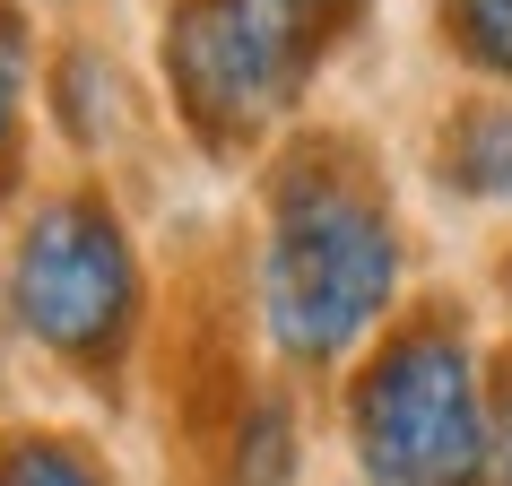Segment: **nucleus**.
Masks as SVG:
<instances>
[{
    "label": "nucleus",
    "instance_id": "1",
    "mask_svg": "<svg viewBox=\"0 0 512 486\" xmlns=\"http://www.w3.org/2000/svg\"><path fill=\"white\" fill-rule=\"evenodd\" d=\"M400 287V226L374 183L339 174L330 157H296L270 191V243H261V313L278 356L330 365L382 322Z\"/></svg>",
    "mask_w": 512,
    "mask_h": 486
},
{
    "label": "nucleus",
    "instance_id": "11",
    "mask_svg": "<svg viewBox=\"0 0 512 486\" xmlns=\"http://www.w3.org/2000/svg\"><path fill=\"white\" fill-rule=\"evenodd\" d=\"M495 478L512 486V382H504V400H495Z\"/></svg>",
    "mask_w": 512,
    "mask_h": 486
},
{
    "label": "nucleus",
    "instance_id": "9",
    "mask_svg": "<svg viewBox=\"0 0 512 486\" xmlns=\"http://www.w3.org/2000/svg\"><path fill=\"white\" fill-rule=\"evenodd\" d=\"M296 469V426H287V408H252V426H243V452H235V486H287Z\"/></svg>",
    "mask_w": 512,
    "mask_h": 486
},
{
    "label": "nucleus",
    "instance_id": "10",
    "mask_svg": "<svg viewBox=\"0 0 512 486\" xmlns=\"http://www.w3.org/2000/svg\"><path fill=\"white\" fill-rule=\"evenodd\" d=\"M9 157H18V79H9V53H0V191H9Z\"/></svg>",
    "mask_w": 512,
    "mask_h": 486
},
{
    "label": "nucleus",
    "instance_id": "14",
    "mask_svg": "<svg viewBox=\"0 0 512 486\" xmlns=\"http://www.w3.org/2000/svg\"><path fill=\"white\" fill-rule=\"evenodd\" d=\"M504 287H512V270H504Z\"/></svg>",
    "mask_w": 512,
    "mask_h": 486
},
{
    "label": "nucleus",
    "instance_id": "6",
    "mask_svg": "<svg viewBox=\"0 0 512 486\" xmlns=\"http://www.w3.org/2000/svg\"><path fill=\"white\" fill-rule=\"evenodd\" d=\"M0 486H113V478L70 434H18V443H0Z\"/></svg>",
    "mask_w": 512,
    "mask_h": 486
},
{
    "label": "nucleus",
    "instance_id": "3",
    "mask_svg": "<svg viewBox=\"0 0 512 486\" xmlns=\"http://www.w3.org/2000/svg\"><path fill=\"white\" fill-rule=\"evenodd\" d=\"M9 304L18 322L44 339L53 356L70 365H113L122 339L139 322V261H131V235L105 200H44L18 243V270H9Z\"/></svg>",
    "mask_w": 512,
    "mask_h": 486
},
{
    "label": "nucleus",
    "instance_id": "7",
    "mask_svg": "<svg viewBox=\"0 0 512 486\" xmlns=\"http://www.w3.org/2000/svg\"><path fill=\"white\" fill-rule=\"evenodd\" d=\"M443 35L486 79H512V0H443Z\"/></svg>",
    "mask_w": 512,
    "mask_h": 486
},
{
    "label": "nucleus",
    "instance_id": "2",
    "mask_svg": "<svg viewBox=\"0 0 512 486\" xmlns=\"http://www.w3.org/2000/svg\"><path fill=\"white\" fill-rule=\"evenodd\" d=\"M348 426L374 486H478L495 469V417L478 391V356L443 322L400 330L365 365Z\"/></svg>",
    "mask_w": 512,
    "mask_h": 486
},
{
    "label": "nucleus",
    "instance_id": "5",
    "mask_svg": "<svg viewBox=\"0 0 512 486\" xmlns=\"http://www.w3.org/2000/svg\"><path fill=\"white\" fill-rule=\"evenodd\" d=\"M443 183L469 200H512V105H460L443 122Z\"/></svg>",
    "mask_w": 512,
    "mask_h": 486
},
{
    "label": "nucleus",
    "instance_id": "8",
    "mask_svg": "<svg viewBox=\"0 0 512 486\" xmlns=\"http://www.w3.org/2000/svg\"><path fill=\"white\" fill-rule=\"evenodd\" d=\"M53 96H61V131L70 139H105L113 131V61L105 53H70L61 61V79H53Z\"/></svg>",
    "mask_w": 512,
    "mask_h": 486
},
{
    "label": "nucleus",
    "instance_id": "12",
    "mask_svg": "<svg viewBox=\"0 0 512 486\" xmlns=\"http://www.w3.org/2000/svg\"><path fill=\"white\" fill-rule=\"evenodd\" d=\"M287 9H356V0H287Z\"/></svg>",
    "mask_w": 512,
    "mask_h": 486
},
{
    "label": "nucleus",
    "instance_id": "4",
    "mask_svg": "<svg viewBox=\"0 0 512 486\" xmlns=\"http://www.w3.org/2000/svg\"><path fill=\"white\" fill-rule=\"evenodd\" d=\"M165 79L217 148L252 139L296 105L304 27L287 0H183L165 27Z\"/></svg>",
    "mask_w": 512,
    "mask_h": 486
},
{
    "label": "nucleus",
    "instance_id": "13",
    "mask_svg": "<svg viewBox=\"0 0 512 486\" xmlns=\"http://www.w3.org/2000/svg\"><path fill=\"white\" fill-rule=\"evenodd\" d=\"M9 313H18V304H0V348H9Z\"/></svg>",
    "mask_w": 512,
    "mask_h": 486
}]
</instances>
